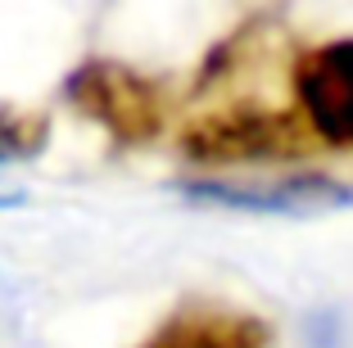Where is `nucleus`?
I'll return each mask as SVG.
<instances>
[{
	"instance_id": "0eeeda50",
	"label": "nucleus",
	"mask_w": 353,
	"mask_h": 348,
	"mask_svg": "<svg viewBox=\"0 0 353 348\" xmlns=\"http://www.w3.org/2000/svg\"><path fill=\"white\" fill-rule=\"evenodd\" d=\"M23 195H0V208H10V204H19Z\"/></svg>"
},
{
	"instance_id": "f03ea898",
	"label": "nucleus",
	"mask_w": 353,
	"mask_h": 348,
	"mask_svg": "<svg viewBox=\"0 0 353 348\" xmlns=\"http://www.w3.org/2000/svg\"><path fill=\"white\" fill-rule=\"evenodd\" d=\"M181 195L190 204L259 213V217H322V213L353 208V185L322 172L263 176V181H190L181 185Z\"/></svg>"
},
{
	"instance_id": "7ed1b4c3",
	"label": "nucleus",
	"mask_w": 353,
	"mask_h": 348,
	"mask_svg": "<svg viewBox=\"0 0 353 348\" xmlns=\"http://www.w3.org/2000/svg\"><path fill=\"white\" fill-rule=\"evenodd\" d=\"M181 145L204 163H250V158H290L308 150V136L294 113L240 104V109H218L199 118L181 136Z\"/></svg>"
},
{
	"instance_id": "f257e3e1",
	"label": "nucleus",
	"mask_w": 353,
	"mask_h": 348,
	"mask_svg": "<svg viewBox=\"0 0 353 348\" xmlns=\"http://www.w3.org/2000/svg\"><path fill=\"white\" fill-rule=\"evenodd\" d=\"M290 95L308 145L353 150V37L308 45L290 68Z\"/></svg>"
},
{
	"instance_id": "20e7f679",
	"label": "nucleus",
	"mask_w": 353,
	"mask_h": 348,
	"mask_svg": "<svg viewBox=\"0 0 353 348\" xmlns=\"http://www.w3.org/2000/svg\"><path fill=\"white\" fill-rule=\"evenodd\" d=\"M68 100L127 145L150 141L163 127V91L150 77L123 68V63H86V68H77L68 77Z\"/></svg>"
},
{
	"instance_id": "423d86ee",
	"label": "nucleus",
	"mask_w": 353,
	"mask_h": 348,
	"mask_svg": "<svg viewBox=\"0 0 353 348\" xmlns=\"http://www.w3.org/2000/svg\"><path fill=\"white\" fill-rule=\"evenodd\" d=\"M46 136H50V123L41 113L14 109V104L0 100V163H19V158L41 154Z\"/></svg>"
},
{
	"instance_id": "39448f33",
	"label": "nucleus",
	"mask_w": 353,
	"mask_h": 348,
	"mask_svg": "<svg viewBox=\"0 0 353 348\" xmlns=\"http://www.w3.org/2000/svg\"><path fill=\"white\" fill-rule=\"evenodd\" d=\"M141 348H272V326L222 303H186Z\"/></svg>"
}]
</instances>
